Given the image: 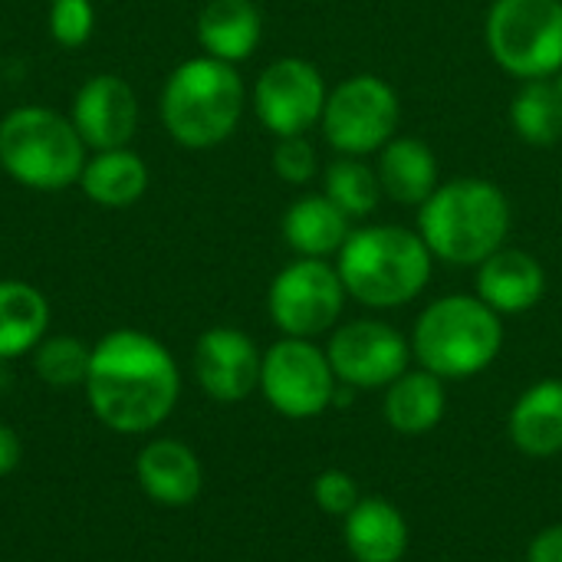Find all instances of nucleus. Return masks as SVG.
I'll return each mask as SVG.
<instances>
[{
	"instance_id": "nucleus-28",
	"label": "nucleus",
	"mask_w": 562,
	"mask_h": 562,
	"mask_svg": "<svg viewBox=\"0 0 562 562\" xmlns=\"http://www.w3.org/2000/svg\"><path fill=\"white\" fill-rule=\"evenodd\" d=\"M49 36L66 46L76 49L92 36L95 26V7L92 0H49Z\"/></svg>"
},
{
	"instance_id": "nucleus-5",
	"label": "nucleus",
	"mask_w": 562,
	"mask_h": 562,
	"mask_svg": "<svg viewBox=\"0 0 562 562\" xmlns=\"http://www.w3.org/2000/svg\"><path fill=\"white\" fill-rule=\"evenodd\" d=\"M504 323L481 296H441L415 323L412 352L438 379H471L494 366Z\"/></svg>"
},
{
	"instance_id": "nucleus-6",
	"label": "nucleus",
	"mask_w": 562,
	"mask_h": 562,
	"mask_svg": "<svg viewBox=\"0 0 562 562\" xmlns=\"http://www.w3.org/2000/svg\"><path fill=\"white\" fill-rule=\"evenodd\" d=\"M0 168L30 191H66L86 168V142L72 119L20 105L0 122Z\"/></svg>"
},
{
	"instance_id": "nucleus-30",
	"label": "nucleus",
	"mask_w": 562,
	"mask_h": 562,
	"mask_svg": "<svg viewBox=\"0 0 562 562\" xmlns=\"http://www.w3.org/2000/svg\"><path fill=\"white\" fill-rule=\"evenodd\" d=\"M273 171L290 184H306L316 175V151L303 135H286L273 148Z\"/></svg>"
},
{
	"instance_id": "nucleus-7",
	"label": "nucleus",
	"mask_w": 562,
	"mask_h": 562,
	"mask_svg": "<svg viewBox=\"0 0 562 562\" xmlns=\"http://www.w3.org/2000/svg\"><path fill=\"white\" fill-rule=\"evenodd\" d=\"M487 46L507 72L550 79L562 69V0H494Z\"/></svg>"
},
{
	"instance_id": "nucleus-26",
	"label": "nucleus",
	"mask_w": 562,
	"mask_h": 562,
	"mask_svg": "<svg viewBox=\"0 0 562 562\" xmlns=\"http://www.w3.org/2000/svg\"><path fill=\"white\" fill-rule=\"evenodd\" d=\"M89 359H92V349L82 339L46 336L33 349V372L49 389H76V385H86Z\"/></svg>"
},
{
	"instance_id": "nucleus-32",
	"label": "nucleus",
	"mask_w": 562,
	"mask_h": 562,
	"mask_svg": "<svg viewBox=\"0 0 562 562\" xmlns=\"http://www.w3.org/2000/svg\"><path fill=\"white\" fill-rule=\"evenodd\" d=\"M20 454H23V448H20L16 431L10 425H0V477H7L10 471H16Z\"/></svg>"
},
{
	"instance_id": "nucleus-24",
	"label": "nucleus",
	"mask_w": 562,
	"mask_h": 562,
	"mask_svg": "<svg viewBox=\"0 0 562 562\" xmlns=\"http://www.w3.org/2000/svg\"><path fill=\"white\" fill-rule=\"evenodd\" d=\"M379 184L398 204H425L438 188L435 151L418 138H392L379 158Z\"/></svg>"
},
{
	"instance_id": "nucleus-18",
	"label": "nucleus",
	"mask_w": 562,
	"mask_h": 562,
	"mask_svg": "<svg viewBox=\"0 0 562 562\" xmlns=\"http://www.w3.org/2000/svg\"><path fill=\"white\" fill-rule=\"evenodd\" d=\"M507 435L527 458H557L562 451V379L530 385L510 408Z\"/></svg>"
},
{
	"instance_id": "nucleus-12",
	"label": "nucleus",
	"mask_w": 562,
	"mask_h": 562,
	"mask_svg": "<svg viewBox=\"0 0 562 562\" xmlns=\"http://www.w3.org/2000/svg\"><path fill=\"white\" fill-rule=\"evenodd\" d=\"M326 99L329 95L319 69L296 56L270 63L254 89V109L277 138L303 135L310 125H316L323 119Z\"/></svg>"
},
{
	"instance_id": "nucleus-21",
	"label": "nucleus",
	"mask_w": 562,
	"mask_h": 562,
	"mask_svg": "<svg viewBox=\"0 0 562 562\" xmlns=\"http://www.w3.org/2000/svg\"><path fill=\"white\" fill-rule=\"evenodd\" d=\"M79 188L99 207H128L148 188V165L128 148L95 151L92 158H86Z\"/></svg>"
},
{
	"instance_id": "nucleus-11",
	"label": "nucleus",
	"mask_w": 562,
	"mask_h": 562,
	"mask_svg": "<svg viewBox=\"0 0 562 562\" xmlns=\"http://www.w3.org/2000/svg\"><path fill=\"white\" fill-rule=\"evenodd\" d=\"M329 366L336 379L349 389H389L398 375L408 372L412 349L398 329L379 319H356L333 333Z\"/></svg>"
},
{
	"instance_id": "nucleus-23",
	"label": "nucleus",
	"mask_w": 562,
	"mask_h": 562,
	"mask_svg": "<svg viewBox=\"0 0 562 562\" xmlns=\"http://www.w3.org/2000/svg\"><path fill=\"white\" fill-rule=\"evenodd\" d=\"M349 217L326 198L310 194L290 204L283 217V237L300 257H329L349 240Z\"/></svg>"
},
{
	"instance_id": "nucleus-1",
	"label": "nucleus",
	"mask_w": 562,
	"mask_h": 562,
	"mask_svg": "<svg viewBox=\"0 0 562 562\" xmlns=\"http://www.w3.org/2000/svg\"><path fill=\"white\" fill-rule=\"evenodd\" d=\"M86 398L92 415L119 435L155 431L178 405L175 356L142 329H115L92 346Z\"/></svg>"
},
{
	"instance_id": "nucleus-20",
	"label": "nucleus",
	"mask_w": 562,
	"mask_h": 562,
	"mask_svg": "<svg viewBox=\"0 0 562 562\" xmlns=\"http://www.w3.org/2000/svg\"><path fill=\"white\" fill-rule=\"evenodd\" d=\"M198 43L214 59H247L260 43V10L250 0H207L198 16Z\"/></svg>"
},
{
	"instance_id": "nucleus-25",
	"label": "nucleus",
	"mask_w": 562,
	"mask_h": 562,
	"mask_svg": "<svg viewBox=\"0 0 562 562\" xmlns=\"http://www.w3.org/2000/svg\"><path fill=\"white\" fill-rule=\"evenodd\" d=\"M517 135L530 145H557L562 138V89L550 79H527L510 105Z\"/></svg>"
},
{
	"instance_id": "nucleus-31",
	"label": "nucleus",
	"mask_w": 562,
	"mask_h": 562,
	"mask_svg": "<svg viewBox=\"0 0 562 562\" xmlns=\"http://www.w3.org/2000/svg\"><path fill=\"white\" fill-rule=\"evenodd\" d=\"M527 562H562V524L540 530L530 547H527Z\"/></svg>"
},
{
	"instance_id": "nucleus-4",
	"label": "nucleus",
	"mask_w": 562,
	"mask_h": 562,
	"mask_svg": "<svg viewBox=\"0 0 562 562\" xmlns=\"http://www.w3.org/2000/svg\"><path fill=\"white\" fill-rule=\"evenodd\" d=\"M244 115V82L234 63L194 56L181 63L161 89V122L184 148H214Z\"/></svg>"
},
{
	"instance_id": "nucleus-27",
	"label": "nucleus",
	"mask_w": 562,
	"mask_h": 562,
	"mask_svg": "<svg viewBox=\"0 0 562 562\" xmlns=\"http://www.w3.org/2000/svg\"><path fill=\"white\" fill-rule=\"evenodd\" d=\"M379 175L359 158H339L326 168V198L346 217H366L379 204Z\"/></svg>"
},
{
	"instance_id": "nucleus-33",
	"label": "nucleus",
	"mask_w": 562,
	"mask_h": 562,
	"mask_svg": "<svg viewBox=\"0 0 562 562\" xmlns=\"http://www.w3.org/2000/svg\"><path fill=\"white\" fill-rule=\"evenodd\" d=\"M560 89H562V69H560Z\"/></svg>"
},
{
	"instance_id": "nucleus-19",
	"label": "nucleus",
	"mask_w": 562,
	"mask_h": 562,
	"mask_svg": "<svg viewBox=\"0 0 562 562\" xmlns=\"http://www.w3.org/2000/svg\"><path fill=\"white\" fill-rule=\"evenodd\" d=\"M448 412L445 379L428 369L405 372L385 389V422L395 435L418 438L441 425Z\"/></svg>"
},
{
	"instance_id": "nucleus-2",
	"label": "nucleus",
	"mask_w": 562,
	"mask_h": 562,
	"mask_svg": "<svg viewBox=\"0 0 562 562\" xmlns=\"http://www.w3.org/2000/svg\"><path fill=\"white\" fill-rule=\"evenodd\" d=\"M507 231L510 201L494 181L484 178H454L438 184L418 214V234L431 257L461 267L484 263L497 254Z\"/></svg>"
},
{
	"instance_id": "nucleus-3",
	"label": "nucleus",
	"mask_w": 562,
	"mask_h": 562,
	"mask_svg": "<svg viewBox=\"0 0 562 562\" xmlns=\"http://www.w3.org/2000/svg\"><path fill=\"white\" fill-rule=\"evenodd\" d=\"M336 270L352 300L372 310H395L428 286L431 250L422 234L408 227H362L342 244Z\"/></svg>"
},
{
	"instance_id": "nucleus-8",
	"label": "nucleus",
	"mask_w": 562,
	"mask_h": 562,
	"mask_svg": "<svg viewBox=\"0 0 562 562\" xmlns=\"http://www.w3.org/2000/svg\"><path fill=\"white\" fill-rule=\"evenodd\" d=\"M336 389L339 379L329 366V356L316 342L283 336L263 352L260 392L277 415L290 422L319 418L326 408H333Z\"/></svg>"
},
{
	"instance_id": "nucleus-14",
	"label": "nucleus",
	"mask_w": 562,
	"mask_h": 562,
	"mask_svg": "<svg viewBox=\"0 0 562 562\" xmlns=\"http://www.w3.org/2000/svg\"><path fill=\"white\" fill-rule=\"evenodd\" d=\"M260 349L231 326L207 329L194 346V379L214 402H244L260 389Z\"/></svg>"
},
{
	"instance_id": "nucleus-22",
	"label": "nucleus",
	"mask_w": 562,
	"mask_h": 562,
	"mask_svg": "<svg viewBox=\"0 0 562 562\" xmlns=\"http://www.w3.org/2000/svg\"><path fill=\"white\" fill-rule=\"evenodd\" d=\"M49 329L46 296L23 280H0V362L33 352Z\"/></svg>"
},
{
	"instance_id": "nucleus-10",
	"label": "nucleus",
	"mask_w": 562,
	"mask_h": 562,
	"mask_svg": "<svg viewBox=\"0 0 562 562\" xmlns=\"http://www.w3.org/2000/svg\"><path fill=\"white\" fill-rule=\"evenodd\" d=\"M402 119L395 89L379 76H352L339 82L323 109V132L336 151L369 155L392 142Z\"/></svg>"
},
{
	"instance_id": "nucleus-13",
	"label": "nucleus",
	"mask_w": 562,
	"mask_h": 562,
	"mask_svg": "<svg viewBox=\"0 0 562 562\" xmlns=\"http://www.w3.org/2000/svg\"><path fill=\"white\" fill-rule=\"evenodd\" d=\"M69 119L76 125L79 138L86 142V148H95V151L125 148L138 125L135 89L115 72L89 76L76 89Z\"/></svg>"
},
{
	"instance_id": "nucleus-29",
	"label": "nucleus",
	"mask_w": 562,
	"mask_h": 562,
	"mask_svg": "<svg viewBox=\"0 0 562 562\" xmlns=\"http://www.w3.org/2000/svg\"><path fill=\"white\" fill-rule=\"evenodd\" d=\"M313 501H316V507H319L323 514L342 520L346 514H352V507H356L362 497H359V484H356L352 474H346V471H339V468H329V471H323V474L313 481Z\"/></svg>"
},
{
	"instance_id": "nucleus-9",
	"label": "nucleus",
	"mask_w": 562,
	"mask_h": 562,
	"mask_svg": "<svg viewBox=\"0 0 562 562\" xmlns=\"http://www.w3.org/2000/svg\"><path fill=\"white\" fill-rule=\"evenodd\" d=\"M346 286L339 270H333L319 257H300L296 263L283 267L267 296L270 319L283 336L293 339H316L336 326L346 306Z\"/></svg>"
},
{
	"instance_id": "nucleus-16",
	"label": "nucleus",
	"mask_w": 562,
	"mask_h": 562,
	"mask_svg": "<svg viewBox=\"0 0 562 562\" xmlns=\"http://www.w3.org/2000/svg\"><path fill=\"white\" fill-rule=\"evenodd\" d=\"M547 293V273L527 250L501 247L477 270V296L501 316L533 310Z\"/></svg>"
},
{
	"instance_id": "nucleus-17",
	"label": "nucleus",
	"mask_w": 562,
	"mask_h": 562,
	"mask_svg": "<svg viewBox=\"0 0 562 562\" xmlns=\"http://www.w3.org/2000/svg\"><path fill=\"white\" fill-rule=\"evenodd\" d=\"M408 537L405 514L385 497H362L342 517V540L356 562H402Z\"/></svg>"
},
{
	"instance_id": "nucleus-15",
	"label": "nucleus",
	"mask_w": 562,
	"mask_h": 562,
	"mask_svg": "<svg viewBox=\"0 0 562 562\" xmlns=\"http://www.w3.org/2000/svg\"><path fill=\"white\" fill-rule=\"evenodd\" d=\"M138 487L148 501L161 507H188L204 487V471L198 454L175 438H155L138 451Z\"/></svg>"
}]
</instances>
